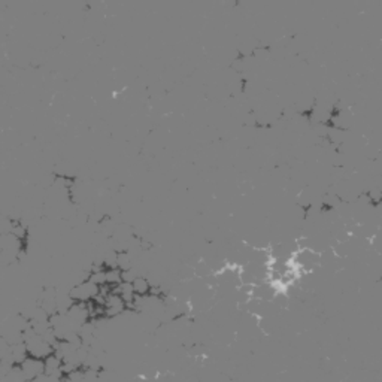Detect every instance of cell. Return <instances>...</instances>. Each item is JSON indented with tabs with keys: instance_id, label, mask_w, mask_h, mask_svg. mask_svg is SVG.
<instances>
[{
	"instance_id": "obj_1",
	"label": "cell",
	"mask_w": 382,
	"mask_h": 382,
	"mask_svg": "<svg viewBox=\"0 0 382 382\" xmlns=\"http://www.w3.org/2000/svg\"><path fill=\"white\" fill-rule=\"evenodd\" d=\"M100 288L97 284H94L93 281H84L80 282L73 287H70L69 294L73 301H82V303H88V301L94 300V297L100 293Z\"/></svg>"
},
{
	"instance_id": "obj_3",
	"label": "cell",
	"mask_w": 382,
	"mask_h": 382,
	"mask_svg": "<svg viewBox=\"0 0 382 382\" xmlns=\"http://www.w3.org/2000/svg\"><path fill=\"white\" fill-rule=\"evenodd\" d=\"M124 311H127V303L121 299V296L118 293H115V288H113V291L108 296L106 303H105V315L109 318H113V317H118L120 314H123Z\"/></svg>"
},
{
	"instance_id": "obj_2",
	"label": "cell",
	"mask_w": 382,
	"mask_h": 382,
	"mask_svg": "<svg viewBox=\"0 0 382 382\" xmlns=\"http://www.w3.org/2000/svg\"><path fill=\"white\" fill-rule=\"evenodd\" d=\"M21 370H23L24 378L27 379V382L34 381L36 378H39L45 373V361L42 358L28 357L27 360L21 364Z\"/></svg>"
},
{
	"instance_id": "obj_4",
	"label": "cell",
	"mask_w": 382,
	"mask_h": 382,
	"mask_svg": "<svg viewBox=\"0 0 382 382\" xmlns=\"http://www.w3.org/2000/svg\"><path fill=\"white\" fill-rule=\"evenodd\" d=\"M132 285H133V290H135L136 296H142V297L149 296L151 288H152L151 284H149V281L146 278H143V276H137L136 279L132 282Z\"/></svg>"
},
{
	"instance_id": "obj_5",
	"label": "cell",
	"mask_w": 382,
	"mask_h": 382,
	"mask_svg": "<svg viewBox=\"0 0 382 382\" xmlns=\"http://www.w3.org/2000/svg\"><path fill=\"white\" fill-rule=\"evenodd\" d=\"M117 268L124 272V271H130L133 269V263H132V255L129 251H121L118 252V261H117Z\"/></svg>"
}]
</instances>
